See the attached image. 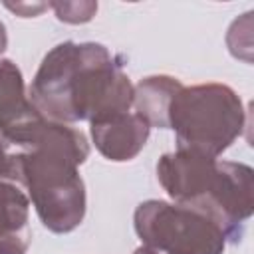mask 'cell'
Wrapping results in <instances>:
<instances>
[{"label":"cell","instance_id":"cell-1","mask_svg":"<svg viewBox=\"0 0 254 254\" xmlns=\"http://www.w3.org/2000/svg\"><path fill=\"white\" fill-rule=\"evenodd\" d=\"M0 139L8 149L2 179L28 190L48 230L65 234L77 228L85 214V185L77 173L89 155L85 135L36 115Z\"/></svg>","mask_w":254,"mask_h":254},{"label":"cell","instance_id":"cell-2","mask_svg":"<svg viewBox=\"0 0 254 254\" xmlns=\"http://www.w3.org/2000/svg\"><path fill=\"white\" fill-rule=\"evenodd\" d=\"M135 87L101 44L64 42L46 54L30 85L36 111L56 123H101L129 113Z\"/></svg>","mask_w":254,"mask_h":254},{"label":"cell","instance_id":"cell-3","mask_svg":"<svg viewBox=\"0 0 254 254\" xmlns=\"http://www.w3.org/2000/svg\"><path fill=\"white\" fill-rule=\"evenodd\" d=\"M157 179L175 202L210 216L224 230L226 240H240L242 226L254 210L248 165L177 149L159 159Z\"/></svg>","mask_w":254,"mask_h":254},{"label":"cell","instance_id":"cell-4","mask_svg":"<svg viewBox=\"0 0 254 254\" xmlns=\"http://www.w3.org/2000/svg\"><path fill=\"white\" fill-rule=\"evenodd\" d=\"M244 123L240 97L222 83L183 87L169 111V129L177 135V147L214 159L240 137Z\"/></svg>","mask_w":254,"mask_h":254},{"label":"cell","instance_id":"cell-5","mask_svg":"<svg viewBox=\"0 0 254 254\" xmlns=\"http://www.w3.org/2000/svg\"><path fill=\"white\" fill-rule=\"evenodd\" d=\"M143 246L163 254H222L224 230L204 212L187 204L145 200L133 216Z\"/></svg>","mask_w":254,"mask_h":254},{"label":"cell","instance_id":"cell-6","mask_svg":"<svg viewBox=\"0 0 254 254\" xmlns=\"http://www.w3.org/2000/svg\"><path fill=\"white\" fill-rule=\"evenodd\" d=\"M151 125L137 113H123L113 119L91 123V137L97 151L109 161H131L149 139Z\"/></svg>","mask_w":254,"mask_h":254},{"label":"cell","instance_id":"cell-7","mask_svg":"<svg viewBox=\"0 0 254 254\" xmlns=\"http://www.w3.org/2000/svg\"><path fill=\"white\" fill-rule=\"evenodd\" d=\"M40 115L24 89V77L16 64L0 60V137Z\"/></svg>","mask_w":254,"mask_h":254},{"label":"cell","instance_id":"cell-8","mask_svg":"<svg viewBox=\"0 0 254 254\" xmlns=\"http://www.w3.org/2000/svg\"><path fill=\"white\" fill-rule=\"evenodd\" d=\"M183 89L181 81L169 75H151L137 83L133 105L149 125L169 129V111L175 95Z\"/></svg>","mask_w":254,"mask_h":254},{"label":"cell","instance_id":"cell-9","mask_svg":"<svg viewBox=\"0 0 254 254\" xmlns=\"http://www.w3.org/2000/svg\"><path fill=\"white\" fill-rule=\"evenodd\" d=\"M30 198L18 185L0 179V246L24 244L30 246L32 232L28 224Z\"/></svg>","mask_w":254,"mask_h":254},{"label":"cell","instance_id":"cell-10","mask_svg":"<svg viewBox=\"0 0 254 254\" xmlns=\"http://www.w3.org/2000/svg\"><path fill=\"white\" fill-rule=\"evenodd\" d=\"M50 8H54L58 20L67 24H83L93 18L97 12V2H52Z\"/></svg>","mask_w":254,"mask_h":254},{"label":"cell","instance_id":"cell-11","mask_svg":"<svg viewBox=\"0 0 254 254\" xmlns=\"http://www.w3.org/2000/svg\"><path fill=\"white\" fill-rule=\"evenodd\" d=\"M50 4H6V8L8 10H12V12H16V14H22L24 18H30V16H36V14H40L42 10H46Z\"/></svg>","mask_w":254,"mask_h":254},{"label":"cell","instance_id":"cell-12","mask_svg":"<svg viewBox=\"0 0 254 254\" xmlns=\"http://www.w3.org/2000/svg\"><path fill=\"white\" fill-rule=\"evenodd\" d=\"M28 246L24 244H2L0 246V254H26Z\"/></svg>","mask_w":254,"mask_h":254},{"label":"cell","instance_id":"cell-13","mask_svg":"<svg viewBox=\"0 0 254 254\" xmlns=\"http://www.w3.org/2000/svg\"><path fill=\"white\" fill-rule=\"evenodd\" d=\"M6 161H8V149H6V145H4L2 139H0V179H2V175H4Z\"/></svg>","mask_w":254,"mask_h":254},{"label":"cell","instance_id":"cell-14","mask_svg":"<svg viewBox=\"0 0 254 254\" xmlns=\"http://www.w3.org/2000/svg\"><path fill=\"white\" fill-rule=\"evenodd\" d=\"M6 46H8V36H6V28H4V24L0 22V54L6 50Z\"/></svg>","mask_w":254,"mask_h":254},{"label":"cell","instance_id":"cell-15","mask_svg":"<svg viewBox=\"0 0 254 254\" xmlns=\"http://www.w3.org/2000/svg\"><path fill=\"white\" fill-rule=\"evenodd\" d=\"M133 254H159V252H155V250H151V248H147V246H141V248H137Z\"/></svg>","mask_w":254,"mask_h":254}]
</instances>
